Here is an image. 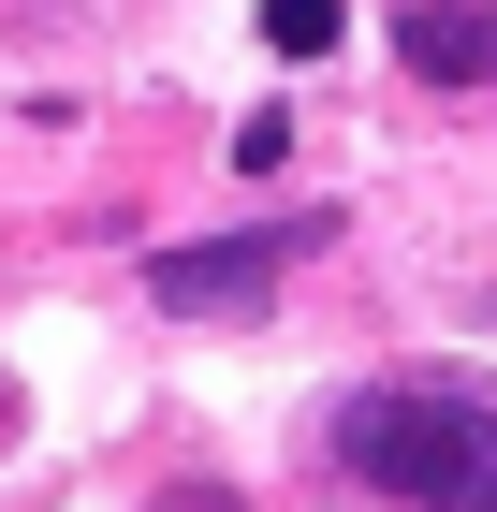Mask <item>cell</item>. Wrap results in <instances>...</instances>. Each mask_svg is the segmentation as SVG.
Listing matches in <instances>:
<instances>
[{"label":"cell","instance_id":"1","mask_svg":"<svg viewBox=\"0 0 497 512\" xmlns=\"http://www.w3.org/2000/svg\"><path fill=\"white\" fill-rule=\"evenodd\" d=\"M337 469L410 512H497V395L468 381H366L337 410Z\"/></svg>","mask_w":497,"mask_h":512},{"label":"cell","instance_id":"2","mask_svg":"<svg viewBox=\"0 0 497 512\" xmlns=\"http://www.w3.org/2000/svg\"><path fill=\"white\" fill-rule=\"evenodd\" d=\"M322 235H337V220L307 205V220H249V235H205V249H161V264H147V293H161V308H176V322H220V308H264V293H278V278H293V264H307V249H322Z\"/></svg>","mask_w":497,"mask_h":512},{"label":"cell","instance_id":"3","mask_svg":"<svg viewBox=\"0 0 497 512\" xmlns=\"http://www.w3.org/2000/svg\"><path fill=\"white\" fill-rule=\"evenodd\" d=\"M395 59L424 88H497V0H410L395 15Z\"/></svg>","mask_w":497,"mask_h":512},{"label":"cell","instance_id":"4","mask_svg":"<svg viewBox=\"0 0 497 512\" xmlns=\"http://www.w3.org/2000/svg\"><path fill=\"white\" fill-rule=\"evenodd\" d=\"M337 30H351L337 0H264V44H278V59H322V44H337Z\"/></svg>","mask_w":497,"mask_h":512},{"label":"cell","instance_id":"5","mask_svg":"<svg viewBox=\"0 0 497 512\" xmlns=\"http://www.w3.org/2000/svg\"><path fill=\"white\" fill-rule=\"evenodd\" d=\"M147 512H249V498H234V483H161Z\"/></svg>","mask_w":497,"mask_h":512},{"label":"cell","instance_id":"6","mask_svg":"<svg viewBox=\"0 0 497 512\" xmlns=\"http://www.w3.org/2000/svg\"><path fill=\"white\" fill-rule=\"evenodd\" d=\"M0 439H15V381H0Z\"/></svg>","mask_w":497,"mask_h":512}]
</instances>
